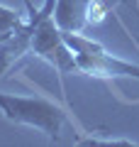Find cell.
Returning <instances> with one entry per match:
<instances>
[{"instance_id": "7a4b0ae2", "label": "cell", "mask_w": 139, "mask_h": 147, "mask_svg": "<svg viewBox=\"0 0 139 147\" xmlns=\"http://www.w3.org/2000/svg\"><path fill=\"white\" fill-rule=\"evenodd\" d=\"M0 113L10 123L41 130L51 142H59L61 127L66 123V113L61 105L39 96H15L0 91Z\"/></svg>"}, {"instance_id": "8992f818", "label": "cell", "mask_w": 139, "mask_h": 147, "mask_svg": "<svg viewBox=\"0 0 139 147\" xmlns=\"http://www.w3.org/2000/svg\"><path fill=\"white\" fill-rule=\"evenodd\" d=\"M63 42L68 44V49H71L73 54H98V52H105V47L100 42H95V39H90V37H83L81 32H63Z\"/></svg>"}, {"instance_id": "6da1fadb", "label": "cell", "mask_w": 139, "mask_h": 147, "mask_svg": "<svg viewBox=\"0 0 139 147\" xmlns=\"http://www.w3.org/2000/svg\"><path fill=\"white\" fill-rule=\"evenodd\" d=\"M27 7V20L32 22L34 32H32V47L29 52L34 57L44 59L46 64H51L59 71V76H66V74L76 71V54L68 49V44L63 42L61 27L54 20V7H56V0H44L41 7H34L32 0H25Z\"/></svg>"}, {"instance_id": "3957f363", "label": "cell", "mask_w": 139, "mask_h": 147, "mask_svg": "<svg viewBox=\"0 0 139 147\" xmlns=\"http://www.w3.org/2000/svg\"><path fill=\"white\" fill-rule=\"evenodd\" d=\"M76 71L95 79H139V66L132 61L117 59L105 49L98 54H76Z\"/></svg>"}, {"instance_id": "277c9868", "label": "cell", "mask_w": 139, "mask_h": 147, "mask_svg": "<svg viewBox=\"0 0 139 147\" xmlns=\"http://www.w3.org/2000/svg\"><path fill=\"white\" fill-rule=\"evenodd\" d=\"M90 5L93 0H56L54 20L63 32H83L90 25Z\"/></svg>"}, {"instance_id": "5b68a950", "label": "cell", "mask_w": 139, "mask_h": 147, "mask_svg": "<svg viewBox=\"0 0 139 147\" xmlns=\"http://www.w3.org/2000/svg\"><path fill=\"white\" fill-rule=\"evenodd\" d=\"M32 32H34V27H32V22L27 20L20 30H15L12 34H7L5 39H0V76H3V74H5L7 69L22 57V54L29 52V47H32Z\"/></svg>"}, {"instance_id": "52a82bcc", "label": "cell", "mask_w": 139, "mask_h": 147, "mask_svg": "<svg viewBox=\"0 0 139 147\" xmlns=\"http://www.w3.org/2000/svg\"><path fill=\"white\" fill-rule=\"evenodd\" d=\"M25 22H27V20H25L17 10L0 5V39H5L7 34H12L15 30H20Z\"/></svg>"}]
</instances>
